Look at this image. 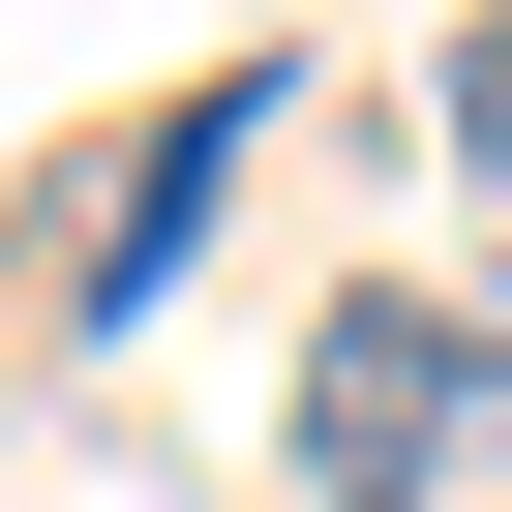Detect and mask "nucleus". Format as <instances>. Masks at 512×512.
Listing matches in <instances>:
<instances>
[{
    "instance_id": "f257e3e1",
    "label": "nucleus",
    "mask_w": 512,
    "mask_h": 512,
    "mask_svg": "<svg viewBox=\"0 0 512 512\" xmlns=\"http://www.w3.org/2000/svg\"><path fill=\"white\" fill-rule=\"evenodd\" d=\"M452 482H512V332L422 302V272H362L302 332V512H452Z\"/></svg>"
},
{
    "instance_id": "f03ea898",
    "label": "nucleus",
    "mask_w": 512,
    "mask_h": 512,
    "mask_svg": "<svg viewBox=\"0 0 512 512\" xmlns=\"http://www.w3.org/2000/svg\"><path fill=\"white\" fill-rule=\"evenodd\" d=\"M452 181H512V31H452Z\"/></svg>"
}]
</instances>
